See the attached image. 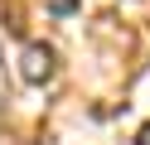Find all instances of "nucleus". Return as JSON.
I'll use <instances>...</instances> for the list:
<instances>
[{
	"mask_svg": "<svg viewBox=\"0 0 150 145\" xmlns=\"http://www.w3.org/2000/svg\"><path fill=\"white\" fill-rule=\"evenodd\" d=\"M53 63H58V58H53L49 44H29V48L20 53V77L39 87V82H49V77H53Z\"/></svg>",
	"mask_w": 150,
	"mask_h": 145,
	"instance_id": "obj_1",
	"label": "nucleus"
},
{
	"mask_svg": "<svg viewBox=\"0 0 150 145\" xmlns=\"http://www.w3.org/2000/svg\"><path fill=\"white\" fill-rule=\"evenodd\" d=\"M78 5H82V0H49V10H53V15H73Z\"/></svg>",
	"mask_w": 150,
	"mask_h": 145,
	"instance_id": "obj_2",
	"label": "nucleus"
},
{
	"mask_svg": "<svg viewBox=\"0 0 150 145\" xmlns=\"http://www.w3.org/2000/svg\"><path fill=\"white\" fill-rule=\"evenodd\" d=\"M10 102V82H5V63H0V106Z\"/></svg>",
	"mask_w": 150,
	"mask_h": 145,
	"instance_id": "obj_3",
	"label": "nucleus"
},
{
	"mask_svg": "<svg viewBox=\"0 0 150 145\" xmlns=\"http://www.w3.org/2000/svg\"><path fill=\"white\" fill-rule=\"evenodd\" d=\"M136 145H150V121L140 126V135H136Z\"/></svg>",
	"mask_w": 150,
	"mask_h": 145,
	"instance_id": "obj_4",
	"label": "nucleus"
}]
</instances>
